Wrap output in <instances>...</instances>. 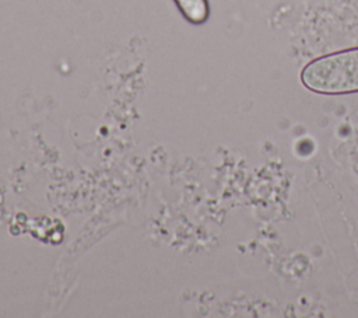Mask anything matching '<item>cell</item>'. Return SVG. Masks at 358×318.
Wrapping results in <instances>:
<instances>
[{"mask_svg":"<svg viewBox=\"0 0 358 318\" xmlns=\"http://www.w3.org/2000/svg\"><path fill=\"white\" fill-rule=\"evenodd\" d=\"M186 21L194 25L204 24L210 17L208 0H173Z\"/></svg>","mask_w":358,"mask_h":318,"instance_id":"2","label":"cell"},{"mask_svg":"<svg viewBox=\"0 0 358 318\" xmlns=\"http://www.w3.org/2000/svg\"><path fill=\"white\" fill-rule=\"evenodd\" d=\"M299 80L306 90L322 95L358 92V46L312 59L302 67Z\"/></svg>","mask_w":358,"mask_h":318,"instance_id":"1","label":"cell"}]
</instances>
